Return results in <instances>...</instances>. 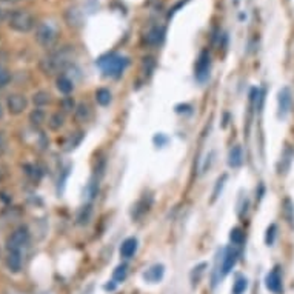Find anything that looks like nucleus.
I'll list each match as a JSON object with an SVG mask.
<instances>
[{"instance_id":"ddd939ff","label":"nucleus","mask_w":294,"mask_h":294,"mask_svg":"<svg viewBox=\"0 0 294 294\" xmlns=\"http://www.w3.org/2000/svg\"><path fill=\"white\" fill-rule=\"evenodd\" d=\"M6 265L13 273H19L22 268V253L20 251H8Z\"/></svg>"},{"instance_id":"7c9ffc66","label":"nucleus","mask_w":294,"mask_h":294,"mask_svg":"<svg viewBox=\"0 0 294 294\" xmlns=\"http://www.w3.org/2000/svg\"><path fill=\"white\" fill-rule=\"evenodd\" d=\"M97 190H99V183L96 180H91L88 183V187L85 190V194H87V199H94V196L97 194Z\"/></svg>"},{"instance_id":"2f4dec72","label":"nucleus","mask_w":294,"mask_h":294,"mask_svg":"<svg viewBox=\"0 0 294 294\" xmlns=\"http://www.w3.org/2000/svg\"><path fill=\"white\" fill-rule=\"evenodd\" d=\"M10 80H11V75H10V73H8V70H6V68H3V66L0 65V88L6 87L8 83H10Z\"/></svg>"},{"instance_id":"20e7f679","label":"nucleus","mask_w":294,"mask_h":294,"mask_svg":"<svg viewBox=\"0 0 294 294\" xmlns=\"http://www.w3.org/2000/svg\"><path fill=\"white\" fill-rule=\"evenodd\" d=\"M36 40L42 46H51L53 42L56 40V31L53 29L51 25L40 23L36 29Z\"/></svg>"},{"instance_id":"1a4fd4ad","label":"nucleus","mask_w":294,"mask_h":294,"mask_svg":"<svg viewBox=\"0 0 294 294\" xmlns=\"http://www.w3.org/2000/svg\"><path fill=\"white\" fill-rule=\"evenodd\" d=\"M237 251L234 248H226L225 250V254H223V259H222V274L226 276L228 274L234 266L237 264Z\"/></svg>"},{"instance_id":"a211bd4d","label":"nucleus","mask_w":294,"mask_h":294,"mask_svg":"<svg viewBox=\"0 0 294 294\" xmlns=\"http://www.w3.org/2000/svg\"><path fill=\"white\" fill-rule=\"evenodd\" d=\"M91 116L89 106L87 103H79L77 108H75V120L77 122H87Z\"/></svg>"},{"instance_id":"c756f323","label":"nucleus","mask_w":294,"mask_h":294,"mask_svg":"<svg viewBox=\"0 0 294 294\" xmlns=\"http://www.w3.org/2000/svg\"><path fill=\"white\" fill-rule=\"evenodd\" d=\"M113 277H114L116 283L123 282V280H125V277H127V265H120V266H117L116 270H114Z\"/></svg>"},{"instance_id":"6ab92c4d","label":"nucleus","mask_w":294,"mask_h":294,"mask_svg":"<svg viewBox=\"0 0 294 294\" xmlns=\"http://www.w3.org/2000/svg\"><path fill=\"white\" fill-rule=\"evenodd\" d=\"M148 208H149V202L147 204L145 199L139 200V202L136 204V206H134V209H132V217H134V219H142L144 214H147Z\"/></svg>"},{"instance_id":"f704fd0d","label":"nucleus","mask_w":294,"mask_h":294,"mask_svg":"<svg viewBox=\"0 0 294 294\" xmlns=\"http://www.w3.org/2000/svg\"><path fill=\"white\" fill-rule=\"evenodd\" d=\"M2 116H3V110H2V105H0V119H2Z\"/></svg>"},{"instance_id":"aec40b11","label":"nucleus","mask_w":294,"mask_h":294,"mask_svg":"<svg viewBox=\"0 0 294 294\" xmlns=\"http://www.w3.org/2000/svg\"><path fill=\"white\" fill-rule=\"evenodd\" d=\"M96 100H97V103H99V105L106 106L108 103L111 102V92H110V89H106V88H99V89L96 91Z\"/></svg>"},{"instance_id":"6e6552de","label":"nucleus","mask_w":294,"mask_h":294,"mask_svg":"<svg viewBox=\"0 0 294 294\" xmlns=\"http://www.w3.org/2000/svg\"><path fill=\"white\" fill-rule=\"evenodd\" d=\"M265 287L268 291H271L274 294L282 293V277L279 273V268H274L273 271H270L265 277Z\"/></svg>"},{"instance_id":"0eeeda50","label":"nucleus","mask_w":294,"mask_h":294,"mask_svg":"<svg viewBox=\"0 0 294 294\" xmlns=\"http://www.w3.org/2000/svg\"><path fill=\"white\" fill-rule=\"evenodd\" d=\"M291 102H293L291 91L288 88H282L279 91V94H277V105H279V117L280 119L287 117V114L290 113Z\"/></svg>"},{"instance_id":"4468645a","label":"nucleus","mask_w":294,"mask_h":294,"mask_svg":"<svg viewBox=\"0 0 294 294\" xmlns=\"http://www.w3.org/2000/svg\"><path fill=\"white\" fill-rule=\"evenodd\" d=\"M163 37H165L163 28L154 27V28H151V29L147 32L145 40H147L148 45H159V44H162V42H163Z\"/></svg>"},{"instance_id":"2eb2a0df","label":"nucleus","mask_w":294,"mask_h":294,"mask_svg":"<svg viewBox=\"0 0 294 294\" xmlns=\"http://www.w3.org/2000/svg\"><path fill=\"white\" fill-rule=\"evenodd\" d=\"M243 162V154H242V148L239 145L233 147L230 149V154H228V165L231 168H239Z\"/></svg>"},{"instance_id":"bb28decb","label":"nucleus","mask_w":294,"mask_h":294,"mask_svg":"<svg viewBox=\"0 0 294 294\" xmlns=\"http://www.w3.org/2000/svg\"><path fill=\"white\" fill-rule=\"evenodd\" d=\"M91 213H92V209H91V206H89V205L83 206V208L80 209L79 216H77V220H79V223H80V225H85V223H88V222H89V219H91Z\"/></svg>"},{"instance_id":"f257e3e1","label":"nucleus","mask_w":294,"mask_h":294,"mask_svg":"<svg viewBox=\"0 0 294 294\" xmlns=\"http://www.w3.org/2000/svg\"><path fill=\"white\" fill-rule=\"evenodd\" d=\"M97 63H99L100 68H102V71L105 73V75H110V77H119V75L123 73V70L127 68L128 59L113 54V56L102 57Z\"/></svg>"},{"instance_id":"cd10ccee","label":"nucleus","mask_w":294,"mask_h":294,"mask_svg":"<svg viewBox=\"0 0 294 294\" xmlns=\"http://www.w3.org/2000/svg\"><path fill=\"white\" fill-rule=\"evenodd\" d=\"M230 240L234 243V245H242L243 243V233L240 228H233L230 233Z\"/></svg>"},{"instance_id":"a878e982","label":"nucleus","mask_w":294,"mask_h":294,"mask_svg":"<svg viewBox=\"0 0 294 294\" xmlns=\"http://www.w3.org/2000/svg\"><path fill=\"white\" fill-rule=\"evenodd\" d=\"M29 122L32 125H36V127H39V125H42L45 122V113L42 110H34L29 114Z\"/></svg>"},{"instance_id":"5701e85b","label":"nucleus","mask_w":294,"mask_h":294,"mask_svg":"<svg viewBox=\"0 0 294 294\" xmlns=\"http://www.w3.org/2000/svg\"><path fill=\"white\" fill-rule=\"evenodd\" d=\"M225 182H226V174H223L222 177H219V179H217V182H216V187H214V190H213V196H211V204H214L216 200L219 199L220 192H222V190H223V187H225Z\"/></svg>"},{"instance_id":"9d476101","label":"nucleus","mask_w":294,"mask_h":294,"mask_svg":"<svg viewBox=\"0 0 294 294\" xmlns=\"http://www.w3.org/2000/svg\"><path fill=\"white\" fill-rule=\"evenodd\" d=\"M165 274V266L162 264H156L144 273V279L149 283H157L162 280Z\"/></svg>"},{"instance_id":"f03ea898","label":"nucleus","mask_w":294,"mask_h":294,"mask_svg":"<svg viewBox=\"0 0 294 294\" xmlns=\"http://www.w3.org/2000/svg\"><path fill=\"white\" fill-rule=\"evenodd\" d=\"M8 25H10V28L17 31V32H28L34 28V19H32V15L27 11H14L11 15H10V20H8Z\"/></svg>"},{"instance_id":"473e14b6","label":"nucleus","mask_w":294,"mask_h":294,"mask_svg":"<svg viewBox=\"0 0 294 294\" xmlns=\"http://www.w3.org/2000/svg\"><path fill=\"white\" fill-rule=\"evenodd\" d=\"M60 105H62V110H65V111H73L74 110V100H73V97H65L62 102H60Z\"/></svg>"},{"instance_id":"9b49d317","label":"nucleus","mask_w":294,"mask_h":294,"mask_svg":"<svg viewBox=\"0 0 294 294\" xmlns=\"http://www.w3.org/2000/svg\"><path fill=\"white\" fill-rule=\"evenodd\" d=\"M293 159H294V149L288 145L287 148L283 149V153L280 156V162H279V166H277V170H279V174H287L290 166L293 163Z\"/></svg>"},{"instance_id":"412c9836","label":"nucleus","mask_w":294,"mask_h":294,"mask_svg":"<svg viewBox=\"0 0 294 294\" xmlns=\"http://www.w3.org/2000/svg\"><path fill=\"white\" fill-rule=\"evenodd\" d=\"M63 123H65V117H63V114H60V113L53 114L51 117H49V120H48L49 128L54 130V131L60 130V128L63 127Z\"/></svg>"},{"instance_id":"f3484780","label":"nucleus","mask_w":294,"mask_h":294,"mask_svg":"<svg viewBox=\"0 0 294 294\" xmlns=\"http://www.w3.org/2000/svg\"><path fill=\"white\" fill-rule=\"evenodd\" d=\"M282 211H283V216H285V219L288 220V223L291 226H294V205L291 202V199H285L283 200V208H282Z\"/></svg>"},{"instance_id":"dca6fc26","label":"nucleus","mask_w":294,"mask_h":294,"mask_svg":"<svg viewBox=\"0 0 294 294\" xmlns=\"http://www.w3.org/2000/svg\"><path fill=\"white\" fill-rule=\"evenodd\" d=\"M74 88V83L71 82V79H68L66 75H60V77L57 79V89L63 92V94H70Z\"/></svg>"},{"instance_id":"c85d7f7f","label":"nucleus","mask_w":294,"mask_h":294,"mask_svg":"<svg viewBox=\"0 0 294 294\" xmlns=\"http://www.w3.org/2000/svg\"><path fill=\"white\" fill-rule=\"evenodd\" d=\"M276 233H277V226H276L274 223H271V225L266 228V234H265V243H266L268 247L273 245V243H274Z\"/></svg>"},{"instance_id":"72a5a7b5","label":"nucleus","mask_w":294,"mask_h":294,"mask_svg":"<svg viewBox=\"0 0 294 294\" xmlns=\"http://www.w3.org/2000/svg\"><path fill=\"white\" fill-rule=\"evenodd\" d=\"M2 149H3V140L0 139V153H2Z\"/></svg>"},{"instance_id":"4be33fe9","label":"nucleus","mask_w":294,"mask_h":294,"mask_svg":"<svg viewBox=\"0 0 294 294\" xmlns=\"http://www.w3.org/2000/svg\"><path fill=\"white\" fill-rule=\"evenodd\" d=\"M248 288V279L247 277H237V280L233 285V294H243Z\"/></svg>"},{"instance_id":"b1692460","label":"nucleus","mask_w":294,"mask_h":294,"mask_svg":"<svg viewBox=\"0 0 294 294\" xmlns=\"http://www.w3.org/2000/svg\"><path fill=\"white\" fill-rule=\"evenodd\" d=\"M49 94L46 91H39V92H36L34 96H32V102H34L36 105H39V106H44V105H48L49 103Z\"/></svg>"},{"instance_id":"423d86ee","label":"nucleus","mask_w":294,"mask_h":294,"mask_svg":"<svg viewBox=\"0 0 294 294\" xmlns=\"http://www.w3.org/2000/svg\"><path fill=\"white\" fill-rule=\"evenodd\" d=\"M6 106H8V111H10L11 114H14V116L22 114L28 106L27 97L22 96V94H11L6 100Z\"/></svg>"},{"instance_id":"7ed1b4c3","label":"nucleus","mask_w":294,"mask_h":294,"mask_svg":"<svg viewBox=\"0 0 294 294\" xmlns=\"http://www.w3.org/2000/svg\"><path fill=\"white\" fill-rule=\"evenodd\" d=\"M29 242V233L25 226H20V228L15 230L10 237H8L6 242V248L8 251H20L28 245Z\"/></svg>"},{"instance_id":"f8f14e48","label":"nucleus","mask_w":294,"mask_h":294,"mask_svg":"<svg viewBox=\"0 0 294 294\" xmlns=\"http://www.w3.org/2000/svg\"><path fill=\"white\" fill-rule=\"evenodd\" d=\"M119 251H120V256L123 259H131L137 251V239L136 237H128L127 240H123Z\"/></svg>"},{"instance_id":"39448f33","label":"nucleus","mask_w":294,"mask_h":294,"mask_svg":"<svg viewBox=\"0 0 294 294\" xmlns=\"http://www.w3.org/2000/svg\"><path fill=\"white\" fill-rule=\"evenodd\" d=\"M209 68H211V59H209L208 51L200 53L196 62V77L200 82H205L209 75Z\"/></svg>"},{"instance_id":"393cba45","label":"nucleus","mask_w":294,"mask_h":294,"mask_svg":"<svg viewBox=\"0 0 294 294\" xmlns=\"http://www.w3.org/2000/svg\"><path fill=\"white\" fill-rule=\"evenodd\" d=\"M205 268H206V264H200V265L192 268V271H191V282H192V285H197L199 283L200 277H202V274L205 271Z\"/></svg>"}]
</instances>
